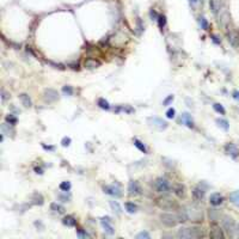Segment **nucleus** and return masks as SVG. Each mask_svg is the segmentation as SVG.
I'll return each instance as SVG.
<instances>
[{"label":"nucleus","mask_w":239,"mask_h":239,"mask_svg":"<svg viewBox=\"0 0 239 239\" xmlns=\"http://www.w3.org/2000/svg\"><path fill=\"white\" fill-rule=\"evenodd\" d=\"M183 220L184 221H192V222H202L203 219H204V215H203V212L200 207L197 206H187L181 213Z\"/></svg>","instance_id":"nucleus-1"},{"label":"nucleus","mask_w":239,"mask_h":239,"mask_svg":"<svg viewBox=\"0 0 239 239\" xmlns=\"http://www.w3.org/2000/svg\"><path fill=\"white\" fill-rule=\"evenodd\" d=\"M201 228L197 227H182L177 231V237L182 239H190V238H200L202 237Z\"/></svg>","instance_id":"nucleus-2"},{"label":"nucleus","mask_w":239,"mask_h":239,"mask_svg":"<svg viewBox=\"0 0 239 239\" xmlns=\"http://www.w3.org/2000/svg\"><path fill=\"white\" fill-rule=\"evenodd\" d=\"M159 219H160L162 224H164L165 226L168 227H175L178 222H181V216L179 214H171V213H163L159 215Z\"/></svg>","instance_id":"nucleus-3"},{"label":"nucleus","mask_w":239,"mask_h":239,"mask_svg":"<svg viewBox=\"0 0 239 239\" xmlns=\"http://www.w3.org/2000/svg\"><path fill=\"white\" fill-rule=\"evenodd\" d=\"M154 187L157 189L158 192H162V194H168V192L171 190V184L168 179H165L163 177H159L156 179L154 182Z\"/></svg>","instance_id":"nucleus-4"},{"label":"nucleus","mask_w":239,"mask_h":239,"mask_svg":"<svg viewBox=\"0 0 239 239\" xmlns=\"http://www.w3.org/2000/svg\"><path fill=\"white\" fill-rule=\"evenodd\" d=\"M147 122L150 126L157 128L158 130H165L168 128V122L164 121L163 118H159V117H148Z\"/></svg>","instance_id":"nucleus-5"},{"label":"nucleus","mask_w":239,"mask_h":239,"mask_svg":"<svg viewBox=\"0 0 239 239\" xmlns=\"http://www.w3.org/2000/svg\"><path fill=\"white\" fill-rule=\"evenodd\" d=\"M101 225L104 230L105 233H108L109 236H112L115 233V230H114V226L111 225V219L109 216H103L101 218Z\"/></svg>","instance_id":"nucleus-6"},{"label":"nucleus","mask_w":239,"mask_h":239,"mask_svg":"<svg viewBox=\"0 0 239 239\" xmlns=\"http://www.w3.org/2000/svg\"><path fill=\"white\" fill-rule=\"evenodd\" d=\"M103 190H104L105 194L111 195V196H114V197H120V196H122L121 188L117 187V185H104V187H103Z\"/></svg>","instance_id":"nucleus-7"},{"label":"nucleus","mask_w":239,"mask_h":239,"mask_svg":"<svg viewBox=\"0 0 239 239\" xmlns=\"http://www.w3.org/2000/svg\"><path fill=\"white\" fill-rule=\"evenodd\" d=\"M222 227L226 230L227 232H230V233H233V232L236 231V224H234V220L232 219L231 216H224L222 218Z\"/></svg>","instance_id":"nucleus-8"},{"label":"nucleus","mask_w":239,"mask_h":239,"mask_svg":"<svg viewBox=\"0 0 239 239\" xmlns=\"http://www.w3.org/2000/svg\"><path fill=\"white\" fill-rule=\"evenodd\" d=\"M59 98V95H57V92L55 90H53V89H47V90H44L43 92V99L47 103H53V102H55L56 99Z\"/></svg>","instance_id":"nucleus-9"},{"label":"nucleus","mask_w":239,"mask_h":239,"mask_svg":"<svg viewBox=\"0 0 239 239\" xmlns=\"http://www.w3.org/2000/svg\"><path fill=\"white\" fill-rule=\"evenodd\" d=\"M128 191H129V195L132 196H136V195H140L141 194V187L136 181H130L129 184H128Z\"/></svg>","instance_id":"nucleus-10"},{"label":"nucleus","mask_w":239,"mask_h":239,"mask_svg":"<svg viewBox=\"0 0 239 239\" xmlns=\"http://www.w3.org/2000/svg\"><path fill=\"white\" fill-rule=\"evenodd\" d=\"M225 151H226V153L228 154V156H231L232 158H238V156H239V150H238V147L234 145V144H227L226 146H225Z\"/></svg>","instance_id":"nucleus-11"},{"label":"nucleus","mask_w":239,"mask_h":239,"mask_svg":"<svg viewBox=\"0 0 239 239\" xmlns=\"http://www.w3.org/2000/svg\"><path fill=\"white\" fill-rule=\"evenodd\" d=\"M204 194H206V191L201 187H195L194 189H192V198H194L196 202L202 201L203 197H204Z\"/></svg>","instance_id":"nucleus-12"},{"label":"nucleus","mask_w":239,"mask_h":239,"mask_svg":"<svg viewBox=\"0 0 239 239\" xmlns=\"http://www.w3.org/2000/svg\"><path fill=\"white\" fill-rule=\"evenodd\" d=\"M209 237L210 238H216V239H220V238H224V233H222V230L218 226V225H212L210 227V232H209Z\"/></svg>","instance_id":"nucleus-13"},{"label":"nucleus","mask_w":239,"mask_h":239,"mask_svg":"<svg viewBox=\"0 0 239 239\" xmlns=\"http://www.w3.org/2000/svg\"><path fill=\"white\" fill-rule=\"evenodd\" d=\"M209 202L212 206H220L222 202H224V197L222 195L220 194H218V192H214V194H212L210 197H209Z\"/></svg>","instance_id":"nucleus-14"},{"label":"nucleus","mask_w":239,"mask_h":239,"mask_svg":"<svg viewBox=\"0 0 239 239\" xmlns=\"http://www.w3.org/2000/svg\"><path fill=\"white\" fill-rule=\"evenodd\" d=\"M181 122L184 123L189 128H194V121H192V118H191V115H189L188 112H184V114H182V116H181Z\"/></svg>","instance_id":"nucleus-15"},{"label":"nucleus","mask_w":239,"mask_h":239,"mask_svg":"<svg viewBox=\"0 0 239 239\" xmlns=\"http://www.w3.org/2000/svg\"><path fill=\"white\" fill-rule=\"evenodd\" d=\"M158 206L163 209H171V208L175 207V203L171 200H168V198H163V200L158 201Z\"/></svg>","instance_id":"nucleus-16"},{"label":"nucleus","mask_w":239,"mask_h":239,"mask_svg":"<svg viewBox=\"0 0 239 239\" xmlns=\"http://www.w3.org/2000/svg\"><path fill=\"white\" fill-rule=\"evenodd\" d=\"M30 200H31V202L34 204H38V206L43 204V202H44V198H43V196L41 194H39V192H34V194L31 195Z\"/></svg>","instance_id":"nucleus-17"},{"label":"nucleus","mask_w":239,"mask_h":239,"mask_svg":"<svg viewBox=\"0 0 239 239\" xmlns=\"http://www.w3.org/2000/svg\"><path fill=\"white\" fill-rule=\"evenodd\" d=\"M1 132H3V134H5V135L13 136V134H15V129H13L12 124H9V123L1 124Z\"/></svg>","instance_id":"nucleus-18"},{"label":"nucleus","mask_w":239,"mask_h":239,"mask_svg":"<svg viewBox=\"0 0 239 239\" xmlns=\"http://www.w3.org/2000/svg\"><path fill=\"white\" fill-rule=\"evenodd\" d=\"M19 99H21L22 104L24 105L25 108H31L32 103H31V99H30L29 95H26V93H22V95H19Z\"/></svg>","instance_id":"nucleus-19"},{"label":"nucleus","mask_w":239,"mask_h":239,"mask_svg":"<svg viewBox=\"0 0 239 239\" xmlns=\"http://www.w3.org/2000/svg\"><path fill=\"white\" fill-rule=\"evenodd\" d=\"M84 65H85V67H87V68H96V67L101 66V62L96 59H87Z\"/></svg>","instance_id":"nucleus-20"},{"label":"nucleus","mask_w":239,"mask_h":239,"mask_svg":"<svg viewBox=\"0 0 239 239\" xmlns=\"http://www.w3.org/2000/svg\"><path fill=\"white\" fill-rule=\"evenodd\" d=\"M62 222L66 225V226H69V227H73V226H75V225H77V220H75V219L73 218L72 215L65 216L63 220H62Z\"/></svg>","instance_id":"nucleus-21"},{"label":"nucleus","mask_w":239,"mask_h":239,"mask_svg":"<svg viewBox=\"0 0 239 239\" xmlns=\"http://www.w3.org/2000/svg\"><path fill=\"white\" fill-rule=\"evenodd\" d=\"M175 194L178 196V197H183L185 195V188H184V185L183 184H176L175 185Z\"/></svg>","instance_id":"nucleus-22"},{"label":"nucleus","mask_w":239,"mask_h":239,"mask_svg":"<svg viewBox=\"0 0 239 239\" xmlns=\"http://www.w3.org/2000/svg\"><path fill=\"white\" fill-rule=\"evenodd\" d=\"M50 209L53 212H55V213H57V214H63L65 213V208L62 207L61 204H57L56 202H53L50 204Z\"/></svg>","instance_id":"nucleus-23"},{"label":"nucleus","mask_w":239,"mask_h":239,"mask_svg":"<svg viewBox=\"0 0 239 239\" xmlns=\"http://www.w3.org/2000/svg\"><path fill=\"white\" fill-rule=\"evenodd\" d=\"M230 201L233 203L236 207L239 208V190L233 191V192H232V194L230 195Z\"/></svg>","instance_id":"nucleus-24"},{"label":"nucleus","mask_w":239,"mask_h":239,"mask_svg":"<svg viewBox=\"0 0 239 239\" xmlns=\"http://www.w3.org/2000/svg\"><path fill=\"white\" fill-rule=\"evenodd\" d=\"M124 207H126V210H127L128 213H130V214L136 213V212H138V206L134 204L133 202H126L124 203Z\"/></svg>","instance_id":"nucleus-25"},{"label":"nucleus","mask_w":239,"mask_h":239,"mask_svg":"<svg viewBox=\"0 0 239 239\" xmlns=\"http://www.w3.org/2000/svg\"><path fill=\"white\" fill-rule=\"evenodd\" d=\"M134 146H135V147H136L139 151H141L142 153H145V154L147 153V148H146V146H145L140 140H139V139H134Z\"/></svg>","instance_id":"nucleus-26"},{"label":"nucleus","mask_w":239,"mask_h":239,"mask_svg":"<svg viewBox=\"0 0 239 239\" xmlns=\"http://www.w3.org/2000/svg\"><path fill=\"white\" fill-rule=\"evenodd\" d=\"M110 207H111V209L114 210L116 214H121L122 208H121V206L118 204L117 201H110Z\"/></svg>","instance_id":"nucleus-27"},{"label":"nucleus","mask_w":239,"mask_h":239,"mask_svg":"<svg viewBox=\"0 0 239 239\" xmlns=\"http://www.w3.org/2000/svg\"><path fill=\"white\" fill-rule=\"evenodd\" d=\"M216 123H218L219 127H221V128L225 129V130H228V128H230L228 122L226 121V120H224V118H218V120H216Z\"/></svg>","instance_id":"nucleus-28"},{"label":"nucleus","mask_w":239,"mask_h":239,"mask_svg":"<svg viewBox=\"0 0 239 239\" xmlns=\"http://www.w3.org/2000/svg\"><path fill=\"white\" fill-rule=\"evenodd\" d=\"M97 103H98V107H99V108H102V109H105V110H109V109H110V105H109V103H108L107 101H105L104 98H99Z\"/></svg>","instance_id":"nucleus-29"},{"label":"nucleus","mask_w":239,"mask_h":239,"mask_svg":"<svg viewBox=\"0 0 239 239\" xmlns=\"http://www.w3.org/2000/svg\"><path fill=\"white\" fill-rule=\"evenodd\" d=\"M213 108L216 112H219V114H221V115H225L226 114V110H225V108L222 107L221 104H219V103H214L213 104Z\"/></svg>","instance_id":"nucleus-30"},{"label":"nucleus","mask_w":239,"mask_h":239,"mask_svg":"<svg viewBox=\"0 0 239 239\" xmlns=\"http://www.w3.org/2000/svg\"><path fill=\"white\" fill-rule=\"evenodd\" d=\"M158 25H159V28H160L163 30V28L165 26V24H166V18H165V16H158Z\"/></svg>","instance_id":"nucleus-31"},{"label":"nucleus","mask_w":239,"mask_h":239,"mask_svg":"<svg viewBox=\"0 0 239 239\" xmlns=\"http://www.w3.org/2000/svg\"><path fill=\"white\" fill-rule=\"evenodd\" d=\"M62 92L65 95H67V96H72L73 95V89H72V86L69 85H66L62 87Z\"/></svg>","instance_id":"nucleus-32"},{"label":"nucleus","mask_w":239,"mask_h":239,"mask_svg":"<svg viewBox=\"0 0 239 239\" xmlns=\"http://www.w3.org/2000/svg\"><path fill=\"white\" fill-rule=\"evenodd\" d=\"M60 189L62 191H69L71 190V183L69 182H62L60 184Z\"/></svg>","instance_id":"nucleus-33"},{"label":"nucleus","mask_w":239,"mask_h":239,"mask_svg":"<svg viewBox=\"0 0 239 239\" xmlns=\"http://www.w3.org/2000/svg\"><path fill=\"white\" fill-rule=\"evenodd\" d=\"M136 238L138 239H150L151 236H150L148 232H140L139 234H136Z\"/></svg>","instance_id":"nucleus-34"},{"label":"nucleus","mask_w":239,"mask_h":239,"mask_svg":"<svg viewBox=\"0 0 239 239\" xmlns=\"http://www.w3.org/2000/svg\"><path fill=\"white\" fill-rule=\"evenodd\" d=\"M200 24H201V28L202 29H204V30L208 29V22H207V19H206L204 17H201L200 18Z\"/></svg>","instance_id":"nucleus-35"},{"label":"nucleus","mask_w":239,"mask_h":239,"mask_svg":"<svg viewBox=\"0 0 239 239\" xmlns=\"http://www.w3.org/2000/svg\"><path fill=\"white\" fill-rule=\"evenodd\" d=\"M175 116H176V110L174 108L168 109V111H166V117L168 118H174Z\"/></svg>","instance_id":"nucleus-36"},{"label":"nucleus","mask_w":239,"mask_h":239,"mask_svg":"<svg viewBox=\"0 0 239 239\" xmlns=\"http://www.w3.org/2000/svg\"><path fill=\"white\" fill-rule=\"evenodd\" d=\"M67 192H68V191H66V195H61V194L59 195V198H60V200H61L62 202H69V200H71V195H69V194L67 195Z\"/></svg>","instance_id":"nucleus-37"},{"label":"nucleus","mask_w":239,"mask_h":239,"mask_svg":"<svg viewBox=\"0 0 239 239\" xmlns=\"http://www.w3.org/2000/svg\"><path fill=\"white\" fill-rule=\"evenodd\" d=\"M6 121H7L10 124L15 126V124L17 123V118H16V117H13L12 115H7V116H6Z\"/></svg>","instance_id":"nucleus-38"},{"label":"nucleus","mask_w":239,"mask_h":239,"mask_svg":"<svg viewBox=\"0 0 239 239\" xmlns=\"http://www.w3.org/2000/svg\"><path fill=\"white\" fill-rule=\"evenodd\" d=\"M116 111H126V112H128V114H130V112H133L134 110H133L132 108H129V107H120V108L116 109Z\"/></svg>","instance_id":"nucleus-39"},{"label":"nucleus","mask_w":239,"mask_h":239,"mask_svg":"<svg viewBox=\"0 0 239 239\" xmlns=\"http://www.w3.org/2000/svg\"><path fill=\"white\" fill-rule=\"evenodd\" d=\"M61 144H62L63 147H67V146L71 145V139H69V138H63L62 141H61Z\"/></svg>","instance_id":"nucleus-40"},{"label":"nucleus","mask_w":239,"mask_h":239,"mask_svg":"<svg viewBox=\"0 0 239 239\" xmlns=\"http://www.w3.org/2000/svg\"><path fill=\"white\" fill-rule=\"evenodd\" d=\"M172 101H174V96L170 95V96H169V97H168V98L163 102V104H164V105H169V103H170V102H172Z\"/></svg>","instance_id":"nucleus-41"},{"label":"nucleus","mask_w":239,"mask_h":239,"mask_svg":"<svg viewBox=\"0 0 239 239\" xmlns=\"http://www.w3.org/2000/svg\"><path fill=\"white\" fill-rule=\"evenodd\" d=\"M151 17H152V18H154V19H156V18L158 19V16H157V13H156V11H154V10H152V11H151Z\"/></svg>","instance_id":"nucleus-42"},{"label":"nucleus","mask_w":239,"mask_h":239,"mask_svg":"<svg viewBox=\"0 0 239 239\" xmlns=\"http://www.w3.org/2000/svg\"><path fill=\"white\" fill-rule=\"evenodd\" d=\"M233 98L234 99H239V92L238 91H234L233 92Z\"/></svg>","instance_id":"nucleus-43"},{"label":"nucleus","mask_w":239,"mask_h":239,"mask_svg":"<svg viewBox=\"0 0 239 239\" xmlns=\"http://www.w3.org/2000/svg\"><path fill=\"white\" fill-rule=\"evenodd\" d=\"M1 93H3V101H5V99H6V98H7V96H9V95H7V93H6V92H5L4 90L1 91Z\"/></svg>","instance_id":"nucleus-44"},{"label":"nucleus","mask_w":239,"mask_h":239,"mask_svg":"<svg viewBox=\"0 0 239 239\" xmlns=\"http://www.w3.org/2000/svg\"><path fill=\"white\" fill-rule=\"evenodd\" d=\"M188 1H189V4H190V5H192V6H195V4L197 3V0H188Z\"/></svg>","instance_id":"nucleus-45"},{"label":"nucleus","mask_w":239,"mask_h":239,"mask_svg":"<svg viewBox=\"0 0 239 239\" xmlns=\"http://www.w3.org/2000/svg\"><path fill=\"white\" fill-rule=\"evenodd\" d=\"M35 171H36V174H42V170H41V169H37V168H36Z\"/></svg>","instance_id":"nucleus-46"},{"label":"nucleus","mask_w":239,"mask_h":239,"mask_svg":"<svg viewBox=\"0 0 239 239\" xmlns=\"http://www.w3.org/2000/svg\"><path fill=\"white\" fill-rule=\"evenodd\" d=\"M234 232H237V234L239 236V225H238V226H236V231Z\"/></svg>","instance_id":"nucleus-47"}]
</instances>
